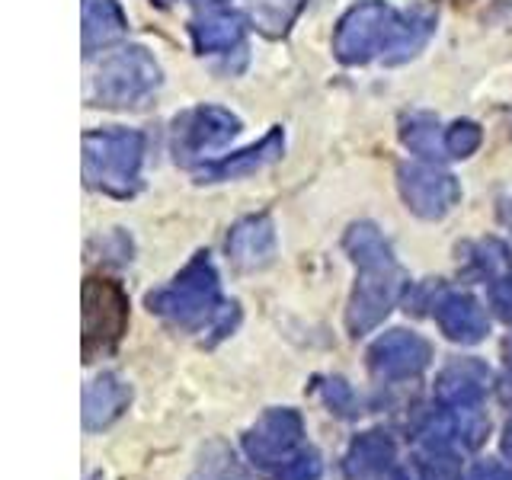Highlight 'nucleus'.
<instances>
[{"label":"nucleus","mask_w":512,"mask_h":480,"mask_svg":"<svg viewBox=\"0 0 512 480\" xmlns=\"http://www.w3.org/2000/svg\"><path fill=\"white\" fill-rule=\"evenodd\" d=\"M432 29H436V16L423 7L400 16L384 0H362L336 26L333 52L343 64H365L378 55L397 64L420 52Z\"/></svg>","instance_id":"obj_1"},{"label":"nucleus","mask_w":512,"mask_h":480,"mask_svg":"<svg viewBox=\"0 0 512 480\" xmlns=\"http://www.w3.org/2000/svg\"><path fill=\"white\" fill-rule=\"evenodd\" d=\"M144 135L132 128H103L84 135V180L109 196H132L141 180Z\"/></svg>","instance_id":"obj_2"},{"label":"nucleus","mask_w":512,"mask_h":480,"mask_svg":"<svg viewBox=\"0 0 512 480\" xmlns=\"http://www.w3.org/2000/svg\"><path fill=\"white\" fill-rule=\"evenodd\" d=\"M157 87H160V64L154 61L148 48L132 45L100 64V71L93 74L87 87V100L93 106L125 109L144 103Z\"/></svg>","instance_id":"obj_3"},{"label":"nucleus","mask_w":512,"mask_h":480,"mask_svg":"<svg viewBox=\"0 0 512 480\" xmlns=\"http://www.w3.org/2000/svg\"><path fill=\"white\" fill-rule=\"evenodd\" d=\"M240 132V119L221 106H196L173 122V154L180 164H196L218 154Z\"/></svg>","instance_id":"obj_4"},{"label":"nucleus","mask_w":512,"mask_h":480,"mask_svg":"<svg viewBox=\"0 0 512 480\" xmlns=\"http://www.w3.org/2000/svg\"><path fill=\"white\" fill-rule=\"evenodd\" d=\"M128 324V298L109 279H87L84 285V352H106L119 343Z\"/></svg>","instance_id":"obj_5"},{"label":"nucleus","mask_w":512,"mask_h":480,"mask_svg":"<svg viewBox=\"0 0 512 480\" xmlns=\"http://www.w3.org/2000/svg\"><path fill=\"white\" fill-rule=\"evenodd\" d=\"M397 180H400V192H404L407 205L423 218L445 215L461 196L455 176L429 164H404L397 170Z\"/></svg>","instance_id":"obj_6"},{"label":"nucleus","mask_w":512,"mask_h":480,"mask_svg":"<svg viewBox=\"0 0 512 480\" xmlns=\"http://www.w3.org/2000/svg\"><path fill=\"white\" fill-rule=\"evenodd\" d=\"M285 148V135L282 128H272V132L260 141L253 144L247 151H237L224 160H215V164H205L199 170V180L202 183H218V180H237V176H247V173H256L260 167L272 164Z\"/></svg>","instance_id":"obj_7"},{"label":"nucleus","mask_w":512,"mask_h":480,"mask_svg":"<svg viewBox=\"0 0 512 480\" xmlns=\"http://www.w3.org/2000/svg\"><path fill=\"white\" fill-rule=\"evenodd\" d=\"M189 32H192V42H196L199 55H221V52H234V48L244 45L247 23L240 13H212V16H202V20H192Z\"/></svg>","instance_id":"obj_8"},{"label":"nucleus","mask_w":512,"mask_h":480,"mask_svg":"<svg viewBox=\"0 0 512 480\" xmlns=\"http://www.w3.org/2000/svg\"><path fill=\"white\" fill-rule=\"evenodd\" d=\"M125 26V13L116 0H84V55L119 42Z\"/></svg>","instance_id":"obj_9"},{"label":"nucleus","mask_w":512,"mask_h":480,"mask_svg":"<svg viewBox=\"0 0 512 480\" xmlns=\"http://www.w3.org/2000/svg\"><path fill=\"white\" fill-rule=\"evenodd\" d=\"M400 141L413 154L423 157H448L445 151V132H439V122L432 116H410L400 122Z\"/></svg>","instance_id":"obj_10"},{"label":"nucleus","mask_w":512,"mask_h":480,"mask_svg":"<svg viewBox=\"0 0 512 480\" xmlns=\"http://www.w3.org/2000/svg\"><path fill=\"white\" fill-rule=\"evenodd\" d=\"M304 0H253V20L266 36H285Z\"/></svg>","instance_id":"obj_11"},{"label":"nucleus","mask_w":512,"mask_h":480,"mask_svg":"<svg viewBox=\"0 0 512 480\" xmlns=\"http://www.w3.org/2000/svg\"><path fill=\"white\" fill-rule=\"evenodd\" d=\"M269 244H272V224L266 218H250L234 231V250L240 256L266 253Z\"/></svg>","instance_id":"obj_12"},{"label":"nucleus","mask_w":512,"mask_h":480,"mask_svg":"<svg viewBox=\"0 0 512 480\" xmlns=\"http://www.w3.org/2000/svg\"><path fill=\"white\" fill-rule=\"evenodd\" d=\"M480 125L477 122H455L445 128V151L448 157H471L480 148Z\"/></svg>","instance_id":"obj_13"},{"label":"nucleus","mask_w":512,"mask_h":480,"mask_svg":"<svg viewBox=\"0 0 512 480\" xmlns=\"http://www.w3.org/2000/svg\"><path fill=\"white\" fill-rule=\"evenodd\" d=\"M192 4H221V0H192Z\"/></svg>","instance_id":"obj_14"},{"label":"nucleus","mask_w":512,"mask_h":480,"mask_svg":"<svg viewBox=\"0 0 512 480\" xmlns=\"http://www.w3.org/2000/svg\"><path fill=\"white\" fill-rule=\"evenodd\" d=\"M506 218H509V221H512V202H509V205H506Z\"/></svg>","instance_id":"obj_15"},{"label":"nucleus","mask_w":512,"mask_h":480,"mask_svg":"<svg viewBox=\"0 0 512 480\" xmlns=\"http://www.w3.org/2000/svg\"><path fill=\"white\" fill-rule=\"evenodd\" d=\"M154 4H160V7H167V4H170V0H154Z\"/></svg>","instance_id":"obj_16"},{"label":"nucleus","mask_w":512,"mask_h":480,"mask_svg":"<svg viewBox=\"0 0 512 480\" xmlns=\"http://www.w3.org/2000/svg\"><path fill=\"white\" fill-rule=\"evenodd\" d=\"M455 4H468V0H455Z\"/></svg>","instance_id":"obj_17"}]
</instances>
